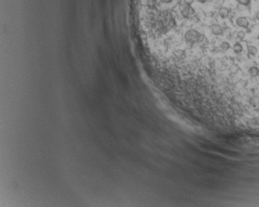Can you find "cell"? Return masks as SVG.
Instances as JSON below:
<instances>
[{
    "label": "cell",
    "mask_w": 259,
    "mask_h": 207,
    "mask_svg": "<svg viewBox=\"0 0 259 207\" xmlns=\"http://www.w3.org/2000/svg\"><path fill=\"white\" fill-rule=\"evenodd\" d=\"M244 50V48L243 46H242V45H241L240 43L239 42H236L235 45H234L233 46V51L235 53V54H240V53H242Z\"/></svg>",
    "instance_id": "8"
},
{
    "label": "cell",
    "mask_w": 259,
    "mask_h": 207,
    "mask_svg": "<svg viewBox=\"0 0 259 207\" xmlns=\"http://www.w3.org/2000/svg\"><path fill=\"white\" fill-rule=\"evenodd\" d=\"M220 46H221V49H222L223 51H227V50H229L231 49V45H230L228 42H227V41H223V42L221 44Z\"/></svg>",
    "instance_id": "9"
},
{
    "label": "cell",
    "mask_w": 259,
    "mask_h": 207,
    "mask_svg": "<svg viewBox=\"0 0 259 207\" xmlns=\"http://www.w3.org/2000/svg\"><path fill=\"white\" fill-rule=\"evenodd\" d=\"M237 37L240 39V40H243L245 37V31H240L238 32V35H237Z\"/></svg>",
    "instance_id": "11"
},
{
    "label": "cell",
    "mask_w": 259,
    "mask_h": 207,
    "mask_svg": "<svg viewBox=\"0 0 259 207\" xmlns=\"http://www.w3.org/2000/svg\"><path fill=\"white\" fill-rule=\"evenodd\" d=\"M184 40L188 45H193L203 42L205 40V36L194 29H189L184 34Z\"/></svg>",
    "instance_id": "1"
},
{
    "label": "cell",
    "mask_w": 259,
    "mask_h": 207,
    "mask_svg": "<svg viewBox=\"0 0 259 207\" xmlns=\"http://www.w3.org/2000/svg\"><path fill=\"white\" fill-rule=\"evenodd\" d=\"M196 1L199 3H205V2H208V0H196Z\"/></svg>",
    "instance_id": "12"
},
{
    "label": "cell",
    "mask_w": 259,
    "mask_h": 207,
    "mask_svg": "<svg viewBox=\"0 0 259 207\" xmlns=\"http://www.w3.org/2000/svg\"><path fill=\"white\" fill-rule=\"evenodd\" d=\"M248 74L250 75V77H257V76L259 75V68L257 67L253 66L251 67V68H249V69L248 71Z\"/></svg>",
    "instance_id": "7"
},
{
    "label": "cell",
    "mask_w": 259,
    "mask_h": 207,
    "mask_svg": "<svg viewBox=\"0 0 259 207\" xmlns=\"http://www.w3.org/2000/svg\"><path fill=\"white\" fill-rule=\"evenodd\" d=\"M210 31L214 35H223V29L219 24H213L210 26Z\"/></svg>",
    "instance_id": "4"
},
{
    "label": "cell",
    "mask_w": 259,
    "mask_h": 207,
    "mask_svg": "<svg viewBox=\"0 0 259 207\" xmlns=\"http://www.w3.org/2000/svg\"><path fill=\"white\" fill-rule=\"evenodd\" d=\"M257 52H258V50H257V47H255L253 45H248V57L256 56Z\"/></svg>",
    "instance_id": "6"
},
{
    "label": "cell",
    "mask_w": 259,
    "mask_h": 207,
    "mask_svg": "<svg viewBox=\"0 0 259 207\" xmlns=\"http://www.w3.org/2000/svg\"><path fill=\"white\" fill-rule=\"evenodd\" d=\"M180 13L182 17L185 19H190L195 15L194 8L191 6V3L184 1L180 6Z\"/></svg>",
    "instance_id": "2"
},
{
    "label": "cell",
    "mask_w": 259,
    "mask_h": 207,
    "mask_svg": "<svg viewBox=\"0 0 259 207\" xmlns=\"http://www.w3.org/2000/svg\"><path fill=\"white\" fill-rule=\"evenodd\" d=\"M236 24H237V26L241 27V28L246 29L249 26V21H248L247 17H239L236 19Z\"/></svg>",
    "instance_id": "3"
},
{
    "label": "cell",
    "mask_w": 259,
    "mask_h": 207,
    "mask_svg": "<svg viewBox=\"0 0 259 207\" xmlns=\"http://www.w3.org/2000/svg\"><path fill=\"white\" fill-rule=\"evenodd\" d=\"M257 40H258V41H259V35H257Z\"/></svg>",
    "instance_id": "14"
},
{
    "label": "cell",
    "mask_w": 259,
    "mask_h": 207,
    "mask_svg": "<svg viewBox=\"0 0 259 207\" xmlns=\"http://www.w3.org/2000/svg\"><path fill=\"white\" fill-rule=\"evenodd\" d=\"M237 2L241 5H244V6H249L250 3H251V0H236Z\"/></svg>",
    "instance_id": "10"
},
{
    "label": "cell",
    "mask_w": 259,
    "mask_h": 207,
    "mask_svg": "<svg viewBox=\"0 0 259 207\" xmlns=\"http://www.w3.org/2000/svg\"><path fill=\"white\" fill-rule=\"evenodd\" d=\"M218 14L222 19L227 18V17H229L230 15V9L227 8L226 7H220L219 10H218Z\"/></svg>",
    "instance_id": "5"
},
{
    "label": "cell",
    "mask_w": 259,
    "mask_h": 207,
    "mask_svg": "<svg viewBox=\"0 0 259 207\" xmlns=\"http://www.w3.org/2000/svg\"><path fill=\"white\" fill-rule=\"evenodd\" d=\"M256 19H257V20H258V21H259V12H257V14H256Z\"/></svg>",
    "instance_id": "13"
}]
</instances>
